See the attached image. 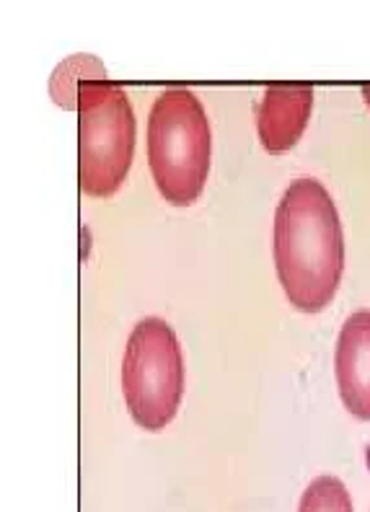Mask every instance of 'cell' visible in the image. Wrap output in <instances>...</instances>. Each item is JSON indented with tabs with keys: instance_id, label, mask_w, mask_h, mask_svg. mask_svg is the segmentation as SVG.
Instances as JSON below:
<instances>
[{
	"instance_id": "cell-5",
	"label": "cell",
	"mask_w": 370,
	"mask_h": 512,
	"mask_svg": "<svg viewBox=\"0 0 370 512\" xmlns=\"http://www.w3.org/2000/svg\"><path fill=\"white\" fill-rule=\"evenodd\" d=\"M334 373L347 412L370 422V311L352 313L342 324Z\"/></svg>"
},
{
	"instance_id": "cell-3",
	"label": "cell",
	"mask_w": 370,
	"mask_h": 512,
	"mask_svg": "<svg viewBox=\"0 0 370 512\" xmlns=\"http://www.w3.org/2000/svg\"><path fill=\"white\" fill-rule=\"evenodd\" d=\"M73 109L81 112V189L109 197L125 182L135 150V114L125 88L96 75L78 83Z\"/></svg>"
},
{
	"instance_id": "cell-4",
	"label": "cell",
	"mask_w": 370,
	"mask_h": 512,
	"mask_svg": "<svg viewBox=\"0 0 370 512\" xmlns=\"http://www.w3.org/2000/svg\"><path fill=\"white\" fill-rule=\"evenodd\" d=\"M122 391L143 430H164L184 394V357L176 331L158 316L138 321L122 360Z\"/></svg>"
},
{
	"instance_id": "cell-2",
	"label": "cell",
	"mask_w": 370,
	"mask_h": 512,
	"mask_svg": "<svg viewBox=\"0 0 370 512\" xmlns=\"http://www.w3.org/2000/svg\"><path fill=\"white\" fill-rule=\"evenodd\" d=\"M148 163L158 192L171 205H192L210 171V125L189 88L169 86L148 117Z\"/></svg>"
},
{
	"instance_id": "cell-8",
	"label": "cell",
	"mask_w": 370,
	"mask_h": 512,
	"mask_svg": "<svg viewBox=\"0 0 370 512\" xmlns=\"http://www.w3.org/2000/svg\"><path fill=\"white\" fill-rule=\"evenodd\" d=\"M363 94H365V99H368V104H370V86L363 88Z\"/></svg>"
},
{
	"instance_id": "cell-7",
	"label": "cell",
	"mask_w": 370,
	"mask_h": 512,
	"mask_svg": "<svg viewBox=\"0 0 370 512\" xmlns=\"http://www.w3.org/2000/svg\"><path fill=\"white\" fill-rule=\"evenodd\" d=\"M298 512H352L350 492L337 476H319L303 492Z\"/></svg>"
},
{
	"instance_id": "cell-1",
	"label": "cell",
	"mask_w": 370,
	"mask_h": 512,
	"mask_svg": "<svg viewBox=\"0 0 370 512\" xmlns=\"http://www.w3.org/2000/svg\"><path fill=\"white\" fill-rule=\"evenodd\" d=\"M275 267L288 300L298 311L329 306L345 269V233L327 187L298 176L275 210Z\"/></svg>"
},
{
	"instance_id": "cell-6",
	"label": "cell",
	"mask_w": 370,
	"mask_h": 512,
	"mask_svg": "<svg viewBox=\"0 0 370 512\" xmlns=\"http://www.w3.org/2000/svg\"><path fill=\"white\" fill-rule=\"evenodd\" d=\"M311 104H314V88L311 86L275 83V86L264 88L257 114L259 140L264 148L270 153H283V150L293 148L306 130Z\"/></svg>"
}]
</instances>
